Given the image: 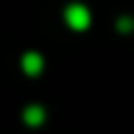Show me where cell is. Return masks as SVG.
<instances>
[{
	"label": "cell",
	"mask_w": 134,
	"mask_h": 134,
	"mask_svg": "<svg viewBox=\"0 0 134 134\" xmlns=\"http://www.w3.org/2000/svg\"><path fill=\"white\" fill-rule=\"evenodd\" d=\"M65 20H67V25H70L72 30L80 32V30L90 27L92 15H90V10H87L82 3H72V5H67V10H65Z\"/></svg>",
	"instance_id": "obj_1"
},
{
	"label": "cell",
	"mask_w": 134,
	"mask_h": 134,
	"mask_svg": "<svg viewBox=\"0 0 134 134\" xmlns=\"http://www.w3.org/2000/svg\"><path fill=\"white\" fill-rule=\"evenodd\" d=\"M23 70H25V75L37 77L40 72H42V55H37V52H25L23 55Z\"/></svg>",
	"instance_id": "obj_2"
},
{
	"label": "cell",
	"mask_w": 134,
	"mask_h": 134,
	"mask_svg": "<svg viewBox=\"0 0 134 134\" xmlns=\"http://www.w3.org/2000/svg\"><path fill=\"white\" fill-rule=\"evenodd\" d=\"M23 119H25V124L37 127V124H42V122H45V109H42V107H37V104H32V107H27V109L23 112Z\"/></svg>",
	"instance_id": "obj_3"
},
{
	"label": "cell",
	"mask_w": 134,
	"mask_h": 134,
	"mask_svg": "<svg viewBox=\"0 0 134 134\" xmlns=\"http://www.w3.org/2000/svg\"><path fill=\"white\" fill-rule=\"evenodd\" d=\"M117 27L122 30V32H129V30H134V18H119V23H117Z\"/></svg>",
	"instance_id": "obj_4"
}]
</instances>
